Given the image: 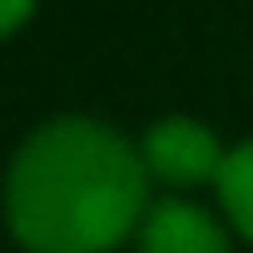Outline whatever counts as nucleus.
I'll use <instances>...</instances> for the list:
<instances>
[{"label":"nucleus","instance_id":"1","mask_svg":"<svg viewBox=\"0 0 253 253\" xmlns=\"http://www.w3.org/2000/svg\"><path fill=\"white\" fill-rule=\"evenodd\" d=\"M144 159L99 119H50L5 174V223L30 253H109L144 213Z\"/></svg>","mask_w":253,"mask_h":253},{"label":"nucleus","instance_id":"2","mask_svg":"<svg viewBox=\"0 0 253 253\" xmlns=\"http://www.w3.org/2000/svg\"><path fill=\"white\" fill-rule=\"evenodd\" d=\"M139 159H144V174H154V179H164L174 189H189V184L218 179L228 149L213 139V129H204L199 119L169 114V119H159L154 129L144 134Z\"/></svg>","mask_w":253,"mask_h":253},{"label":"nucleus","instance_id":"3","mask_svg":"<svg viewBox=\"0 0 253 253\" xmlns=\"http://www.w3.org/2000/svg\"><path fill=\"white\" fill-rule=\"evenodd\" d=\"M139 253H228V238L199 204L164 199L139 223Z\"/></svg>","mask_w":253,"mask_h":253},{"label":"nucleus","instance_id":"4","mask_svg":"<svg viewBox=\"0 0 253 253\" xmlns=\"http://www.w3.org/2000/svg\"><path fill=\"white\" fill-rule=\"evenodd\" d=\"M218 199H223L233 228L253 243V139L228 149V159L218 169Z\"/></svg>","mask_w":253,"mask_h":253},{"label":"nucleus","instance_id":"5","mask_svg":"<svg viewBox=\"0 0 253 253\" xmlns=\"http://www.w3.org/2000/svg\"><path fill=\"white\" fill-rule=\"evenodd\" d=\"M30 10H35V0H0V35L20 30L30 20Z\"/></svg>","mask_w":253,"mask_h":253}]
</instances>
